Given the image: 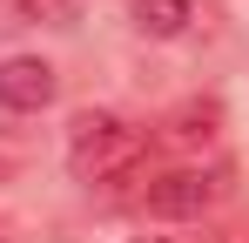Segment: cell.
<instances>
[{"mask_svg": "<svg viewBox=\"0 0 249 243\" xmlns=\"http://www.w3.org/2000/svg\"><path fill=\"white\" fill-rule=\"evenodd\" d=\"M189 20H196V0H135V27L155 40H175Z\"/></svg>", "mask_w": 249, "mask_h": 243, "instance_id": "cell-5", "label": "cell"}, {"mask_svg": "<svg viewBox=\"0 0 249 243\" xmlns=\"http://www.w3.org/2000/svg\"><path fill=\"white\" fill-rule=\"evenodd\" d=\"M215 135H222V108H215V101H182V108L162 122V142L182 149V156H202Z\"/></svg>", "mask_w": 249, "mask_h": 243, "instance_id": "cell-4", "label": "cell"}, {"mask_svg": "<svg viewBox=\"0 0 249 243\" xmlns=\"http://www.w3.org/2000/svg\"><path fill=\"white\" fill-rule=\"evenodd\" d=\"M229 196V169H168L148 182V216H162V223H202L215 202Z\"/></svg>", "mask_w": 249, "mask_h": 243, "instance_id": "cell-2", "label": "cell"}, {"mask_svg": "<svg viewBox=\"0 0 249 243\" xmlns=\"http://www.w3.org/2000/svg\"><path fill=\"white\" fill-rule=\"evenodd\" d=\"M135 243H222L215 230H182V237H135Z\"/></svg>", "mask_w": 249, "mask_h": 243, "instance_id": "cell-7", "label": "cell"}, {"mask_svg": "<svg viewBox=\"0 0 249 243\" xmlns=\"http://www.w3.org/2000/svg\"><path fill=\"white\" fill-rule=\"evenodd\" d=\"M0 176H7V162H0Z\"/></svg>", "mask_w": 249, "mask_h": 243, "instance_id": "cell-8", "label": "cell"}, {"mask_svg": "<svg viewBox=\"0 0 249 243\" xmlns=\"http://www.w3.org/2000/svg\"><path fill=\"white\" fill-rule=\"evenodd\" d=\"M54 68H47L41 54H14V61H0V108H14V115H34L54 101Z\"/></svg>", "mask_w": 249, "mask_h": 243, "instance_id": "cell-3", "label": "cell"}, {"mask_svg": "<svg viewBox=\"0 0 249 243\" xmlns=\"http://www.w3.org/2000/svg\"><path fill=\"white\" fill-rule=\"evenodd\" d=\"M148 156V135L142 128H128L122 115H108V108H88V115L68 122V169H74V182H122L135 176Z\"/></svg>", "mask_w": 249, "mask_h": 243, "instance_id": "cell-1", "label": "cell"}, {"mask_svg": "<svg viewBox=\"0 0 249 243\" xmlns=\"http://www.w3.org/2000/svg\"><path fill=\"white\" fill-rule=\"evenodd\" d=\"M81 7H88V0H20V14H27V20H41V27H68Z\"/></svg>", "mask_w": 249, "mask_h": 243, "instance_id": "cell-6", "label": "cell"}]
</instances>
